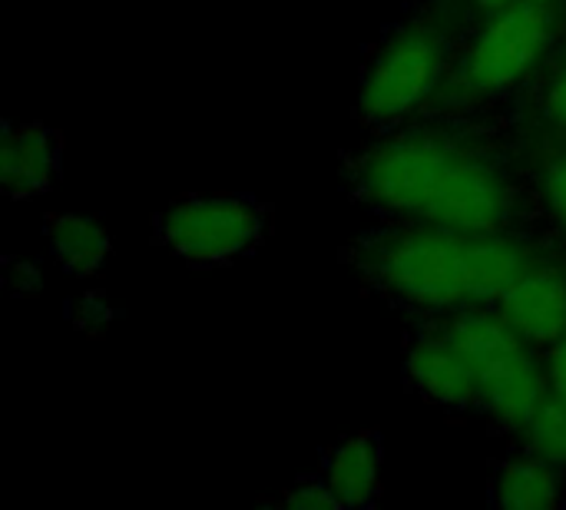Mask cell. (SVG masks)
I'll return each mask as SVG.
<instances>
[{
  "mask_svg": "<svg viewBox=\"0 0 566 510\" xmlns=\"http://www.w3.org/2000/svg\"><path fill=\"white\" fill-rule=\"evenodd\" d=\"M352 183L381 212L461 232H501L517 202L488 153L444 133H408L365 149Z\"/></svg>",
  "mask_w": 566,
  "mask_h": 510,
  "instance_id": "cell-1",
  "label": "cell"
},
{
  "mask_svg": "<svg viewBox=\"0 0 566 510\" xmlns=\"http://www.w3.org/2000/svg\"><path fill=\"white\" fill-rule=\"evenodd\" d=\"M358 266L391 295L421 309H474L501 295L531 269L521 242L501 232L444 226L381 229L358 242Z\"/></svg>",
  "mask_w": 566,
  "mask_h": 510,
  "instance_id": "cell-2",
  "label": "cell"
},
{
  "mask_svg": "<svg viewBox=\"0 0 566 510\" xmlns=\"http://www.w3.org/2000/svg\"><path fill=\"white\" fill-rule=\"evenodd\" d=\"M444 335L468 358L481 405L507 428H524L547 398L544 375L527 352V342L501 319L464 309Z\"/></svg>",
  "mask_w": 566,
  "mask_h": 510,
  "instance_id": "cell-3",
  "label": "cell"
},
{
  "mask_svg": "<svg viewBox=\"0 0 566 510\" xmlns=\"http://www.w3.org/2000/svg\"><path fill=\"white\" fill-rule=\"evenodd\" d=\"M444 63H448V40L434 23L415 20L401 27L398 33L388 37V43L378 50V56L371 60L361 80V93H358L361 116L381 126L398 123L431 96V90L444 73Z\"/></svg>",
  "mask_w": 566,
  "mask_h": 510,
  "instance_id": "cell-4",
  "label": "cell"
},
{
  "mask_svg": "<svg viewBox=\"0 0 566 510\" xmlns=\"http://www.w3.org/2000/svg\"><path fill=\"white\" fill-rule=\"evenodd\" d=\"M554 17L547 3L514 0L497 10L481 40L468 50L458 70V86L468 96H491L521 83L547 53Z\"/></svg>",
  "mask_w": 566,
  "mask_h": 510,
  "instance_id": "cell-5",
  "label": "cell"
},
{
  "mask_svg": "<svg viewBox=\"0 0 566 510\" xmlns=\"http://www.w3.org/2000/svg\"><path fill=\"white\" fill-rule=\"evenodd\" d=\"M265 216L252 199L239 196H196L176 202L163 216L166 246L186 262H229L245 256L262 236Z\"/></svg>",
  "mask_w": 566,
  "mask_h": 510,
  "instance_id": "cell-6",
  "label": "cell"
},
{
  "mask_svg": "<svg viewBox=\"0 0 566 510\" xmlns=\"http://www.w3.org/2000/svg\"><path fill=\"white\" fill-rule=\"evenodd\" d=\"M501 319L527 345H554L566 335V272L531 266L504 295Z\"/></svg>",
  "mask_w": 566,
  "mask_h": 510,
  "instance_id": "cell-7",
  "label": "cell"
},
{
  "mask_svg": "<svg viewBox=\"0 0 566 510\" xmlns=\"http://www.w3.org/2000/svg\"><path fill=\"white\" fill-rule=\"evenodd\" d=\"M408 382L431 402L444 408H471L481 405L478 378L461 355V348L448 335H421L408 348L405 362Z\"/></svg>",
  "mask_w": 566,
  "mask_h": 510,
  "instance_id": "cell-8",
  "label": "cell"
},
{
  "mask_svg": "<svg viewBox=\"0 0 566 510\" xmlns=\"http://www.w3.org/2000/svg\"><path fill=\"white\" fill-rule=\"evenodd\" d=\"M56 133L40 123H13L0 136V186L13 199L40 196L56 176Z\"/></svg>",
  "mask_w": 566,
  "mask_h": 510,
  "instance_id": "cell-9",
  "label": "cell"
},
{
  "mask_svg": "<svg viewBox=\"0 0 566 510\" xmlns=\"http://www.w3.org/2000/svg\"><path fill=\"white\" fill-rule=\"evenodd\" d=\"M328 488L342 508H365L381 491V445L375 435H355L342 441L328 458Z\"/></svg>",
  "mask_w": 566,
  "mask_h": 510,
  "instance_id": "cell-10",
  "label": "cell"
},
{
  "mask_svg": "<svg viewBox=\"0 0 566 510\" xmlns=\"http://www.w3.org/2000/svg\"><path fill=\"white\" fill-rule=\"evenodd\" d=\"M560 468L531 455L507 461L494 478V504L507 510H551L560 504Z\"/></svg>",
  "mask_w": 566,
  "mask_h": 510,
  "instance_id": "cell-11",
  "label": "cell"
},
{
  "mask_svg": "<svg viewBox=\"0 0 566 510\" xmlns=\"http://www.w3.org/2000/svg\"><path fill=\"white\" fill-rule=\"evenodd\" d=\"M46 239H50V249L56 256V262L73 272V275H93L99 272V266L106 262L109 256V232L90 219V216H80V212H60V216H50L46 222Z\"/></svg>",
  "mask_w": 566,
  "mask_h": 510,
  "instance_id": "cell-12",
  "label": "cell"
},
{
  "mask_svg": "<svg viewBox=\"0 0 566 510\" xmlns=\"http://www.w3.org/2000/svg\"><path fill=\"white\" fill-rule=\"evenodd\" d=\"M531 455L566 471V405L560 398H544L534 418L524 425Z\"/></svg>",
  "mask_w": 566,
  "mask_h": 510,
  "instance_id": "cell-13",
  "label": "cell"
},
{
  "mask_svg": "<svg viewBox=\"0 0 566 510\" xmlns=\"http://www.w3.org/2000/svg\"><path fill=\"white\" fill-rule=\"evenodd\" d=\"M285 504L295 510H338L342 508V501H338V495L328 488V481H305V485H298L295 491H289Z\"/></svg>",
  "mask_w": 566,
  "mask_h": 510,
  "instance_id": "cell-14",
  "label": "cell"
},
{
  "mask_svg": "<svg viewBox=\"0 0 566 510\" xmlns=\"http://www.w3.org/2000/svg\"><path fill=\"white\" fill-rule=\"evenodd\" d=\"M544 199H547L551 216L560 222V229L566 232V156L547 166V173H544Z\"/></svg>",
  "mask_w": 566,
  "mask_h": 510,
  "instance_id": "cell-15",
  "label": "cell"
},
{
  "mask_svg": "<svg viewBox=\"0 0 566 510\" xmlns=\"http://www.w3.org/2000/svg\"><path fill=\"white\" fill-rule=\"evenodd\" d=\"M7 285L17 295H36L43 289V272L33 259H10L7 262Z\"/></svg>",
  "mask_w": 566,
  "mask_h": 510,
  "instance_id": "cell-16",
  "label": "cell"
},
{
  "mask_svg": "<svg viewBox=\"0 0 566 510\" xmlns=\"http://www.w3.org/2000/svg\"><path fill=\"white\" fill-rule=\"evenodd\" d=\"M113 322V309L103 302V295H83L76 305V329L83 332H103Z\"/></svg>",
  "mask_w": 566,
  "mask_h": 510,
  "instance_id": "cell-17",
  "label": "cell"
},
{
  "mask_svg": "<svg viewBox=\"0 0 566 510\" xmlns=\"http://www.w3.org/2000/svg\"><path fill=\"white\" fill-rule=\"evenodd\" d=\"M547 378L554 388V398H560L566 405V335L560 342H554L551 348V362H547Z\"/></svg>",
  "mask_w": 566,
  "mask_h": 510,
  "instance_id": "cell-18",
  "label": "cell"
},
{
  "mask_svg": "<svg viewBox=\"0 0 566 510\" xmlns=\"http://www.w3.org/2000/svg\"><path fill=\"white\" fill-rule=\"evenodd\" d=\"M544 110L547 116L557 123V126H566V70H560L547 90V100H544Z\"/></svg>",
  "mask_w": 566,
  "mask_h": 510,
  "instance_id": "cell-19",
  "label": "cell"
},
{
  "mask_svg": "<svg viewBox=\"0 0 566 510\" xmlns=\"http://www.w3.org/2000/svg\"><path fill=\"white\" fill-rule=\"evenodd\" d=\"M481 7H488V10H504V7H511L514 0H478Z\"/></svg>",
  "mask_w": 566,
  "mask_h": 510,
  "instance_id": "cell-20",
  "label": "cell"
},
{
  "mask_svg": "<svg viewBox=\"0 0 566 510\" xmlns=\"http://www.w3.org/2000/svg\"><path fill=\"white\" fill-rule=\"evenodd\" d=\"M537 3H551V0H537Z\"/></svg>",
  "mask_w": 566,
  "mask_h": 510,
  "instance_id": "cell-21",
  "label": "cell"
}]
</instances>
